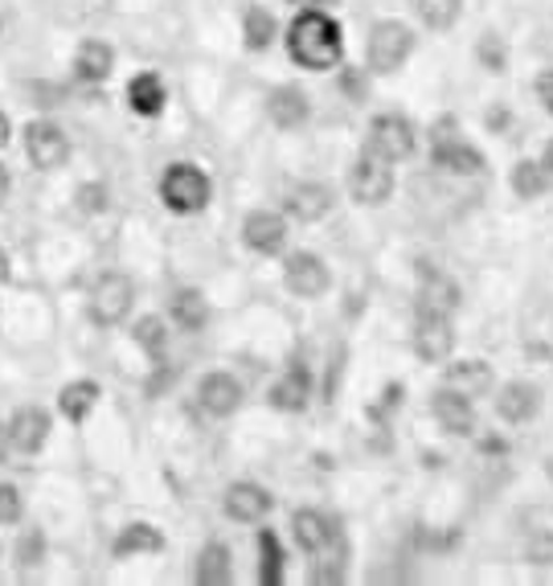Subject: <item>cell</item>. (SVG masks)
Returning <instances> with one entry per match:
<instances>
[{
    "instance_id": "48",
    "label": "cell",
    "mask_w": 553,
    "mask_h": 586,
    "mask_svg": "<svg viewBox=\"0 0 553 586\" xmlns=\"http://www.w3.org/2000/svg\"><path fill=\"white\" fill-rule=\"evenodd\" d=\"M9 455V435H4V426H0V460Z\"/></svg>"
},
{
    "instance_id": "30",
    "label": "cell",
    "mask_w": 553,
    "mask_h": 586,
    "mask_svg": "<svg viewBox=\"0 0 553 586\" xmlns=\"http://www.w3.org/2000/svg\"><path fill=\"white\" fill-rule=\"evenodd\" d=\"M279 38V21H275V13L270 9H263V4H250L243 13V41L250 54H263V50H270V41Z\"/></svg>"
},
{
    "instance_id": "40",
    "label": "cell",
    "mask_w": 553,
    "mask_h": 586,
    "mask_svg": "<svg viewBox=\"0 0 553 586\" xmlns=\"http://www.w3.org/2000/svg\"><path fill=\"white\" fill-rule=\"evenodd\" d=\"M431 144H443V140H451V136H459V120L455 115H439V120L431 123Z\"/></svg>"
},
{
    "instance_id": "37",
    "label": "cell",
    "mask_w": 553,
    "mask_h": 586,
    "mask_svg": "<svg viewBox=\"0 0 553 586\" xmlns=\"http://www.w3.org/2000/svg\"><path fill=\"white\" fill-rule=\"evenodd\" d=\"M21 517H25L21 489H17V484H9V480H0V530H4V525H17Z\"/></svg>"
},
{
    "instance_id": "21",
    "label": "cell",
    "mask_w": 553,
    "mask_h": 586,
    "mask_svg": "<svg viewBox=\"0 0 553 586\" xmlns=\"http://www.w3.org/2000/svg\"><path fill=\"white\" fill-rule=\"evenodd\" d=\"M439 385H451V390H459V394H468L475 402V398L492 394L496 373H492V366L480 361V357H463V361H451V366L443 369V382Z\"/></svg>"
},
{
    "instance_id": "29",
    "label": "cell",
    "mask_w": 553,
    "mask_h": 586,
    "mask_svg": "<svg viewBox=\"0 0 553 586\" xmlns=\"http://www.w3.org/2000/svg\"><path fill=\"white\" fill-rule=\"evenodd\" d=\"M553 185V173L541 161H516L509 173V189L516 193V202H537Z\"/></svg>"
},
{
    "instance_id": "6",
    "label": "cell",
    "mask_w": 553,
    "mask_h": 586,
    "mask_svg": "<svg viewBox=\"0 0 553 586\" xmlns=\"http://www.w3.org/2000/svg\"><path fill=\"white\" fill-rule=\"evenodd\" d=\"M393 164L373 156L369 148H361V156L349 164V197L365 209H378L393 197Z\"/></svg>"
},
{
    "instance_id": "9",
    "label": "cell",
    "mask_w": 553,
    "mask_h": 586,
    "mask_svg": "<svg viewBox=\"0 0 553 586\" xmlns=\"http://www.w3.org/2000/svg\"><path fill=\"white\" fill-rule=\"evenodd\" d=\"M492 394H496L492 398V407H496L500 423H509V426H529L541 414V407H545L541 390L533 382H525V378L492 385Z\"/></svg>"
},
{
    "instance_id": "18",
    "label": "cell",
    "mask_w": 553,
    "mask_h": 586,
    "mask_svg": "<svg viewBox=\"0 0 553 586\" xmlns=\"http://www.w3.org/2000/svg\"><path fill=\"white\" fill-rule=\"evenodd\" d=\"M291 537H296V546L308 558H316V554H325L340 537V525L328 513H320V508H296L291 513Z\"/></svg>"
},
{
    "instance_id": "4",
    "label": "cell",
    "mask_w": 553,
    "mask_h": 586,
    "mask_svg": "<svg viewBox=\"0 0 553 586\" xmlns=\"http://www.w3.org/2000/svg\"><path fill=\"white\" fill-rule=\"evenodd\" d=\"M365 148L373 152V156H381V161L402 164L414 156V148H419V132H414V123L406 120V115H398V111H381V115L369 120Z\"/></svg>"
},
{
    "instance_id": "49",
    "label": "cell",
    "mask_w": 553,
    "mask_h": 586,
    "mask_svg": "<svg viewBox=\"0 0 553 586\" xmlns=\"http://www.w3.org/2000/svg\"><path fill=\"white\" fill-rule=\"evenodd\" d=\"M545 476H550V484H553V455L545 460Z\"/></svg>"
},
{
    "instance_id": "25",
    "label": "cell",
    "mask_w": 553,
    "mask_h": 586,
    "mask_svg": "<svg viewBox=\"0 0 553 586\" xmlns=\"http://www.w3.org/2000/svg\"><path fill=\"white\" fill-rule=\"evenodd\" d=\"M168 316H173V325L181 332H202L209 325V304L197 287H176L173 296H168Z\"/></svg>"
},
{
    "instance_id": "24",
    "label": "cell",
    "mask_w": 553,
    "mask_h": 586,
    "mask_svg": "<svg viewBox=\"0 0 553 586\" xmlns=\"http://www.w3.org/2000/svg\"><path fill=\"white\" fill-rule=\"evenodd\" d=\"M164 549V533L149 521H132V525H123L115 533V542H111V554L115 558H144V554H161Z\"/></svg>"
},
{
    "instance_id": "13",
    "label": "cell",
    "mask_w": 553,
    "mask_h": 586,
    "mask_svg": "<svg viewBox=\"0 0 553 586\" xmlns=\"http://www.w3.org/2000/svg\"><path fill=\"white\" fill-rule=\"evenodd\" d=\"M243 243L263 259H275L287 250V218L275 209H250L243 218Z\"/></svg>"
},
{
    "instance_id": "43",
    "label": "cell",
    "mask_w": 553,
    "mask_h": 586,
    "mask_svg": "<svg viewBox=\"0 0 553 586\" xmlns=\"http://www.w3.org/2000/svg\"><path fill=\"white\" fill-rule=\"evenodd\" d=\"M9 193H13V173H9V164H0V205L9 202Z\"/></svg>"
},
{
    "instance_id": "50",
    "label": "cell",
    "mask_w": 553,
    "mask_h": 586,
    "mask_svg": "<svg viewBox=\"0 0 553 586\" xmlns=\"http://www.w3.org/2000/svg\"><path fill=\"white\" fill-rule=\"evenodd\" d=\"M0 29H4V17H0Z\"/></svg>"
},
{
    "instance_id": "42",
    "label": "cell",
    "mask_w": 553,
    "mask_h": 586,
    "mask_svg": "<svg viewBox=\"0 0 553 586\" xmlns=\"http://www.w3.org/2000/svg\"><path fill=\"white\" fill-rule=\"evenodd\" d=\"M340 86H345V95L365 99V74H361V70H345V79H340Z\"/></svg>"
},
{
    "instance_id": "5",
    "label": "cell",
    "mask_w": 553,
    "mask_h": 586,
    "mask_svg": "<svg viewBox=\"0 0 553 586\" xmlns=\"http://www.w3.org/2000/svg\"><path fill=\"white\" fill-rule=\"evenodd\" d=\"M132 304H135L132 275L107 271V275H99L95 287H91V296H86V312H91V320H95L99 328H115L132 316Z\"/></svg>"
},
{
    "instance_id": "8",
    "label": "cell",
    "mask_w": 553,
    "mask_h": 586,
    "mask_svg": "<svg viewBox=\"0 0 553 586\" xmlns=\"http://www.w3.org/2000/svg\"><path fill=\"white\" fill-rule=\"evenodd\" d=\"M284 287L296 300H320L332 287V271L316 250H291L284 259Z\"/></svg>"
},
{
    "instance_id": "31",
    "label": "cell",
    "mask_w": 553,
    "mask_h": 586,
    "mask_svg": "<svg viewBox=\"0 0 553 586\" xmlns=\"http://www.w3.org/2000/svg\"><path fill=\"white\" fill-rule=\"evenodd\" d=\"M193 578L202 586H226L234 578V562H229V546L222 542H209V546L197 554V566H193Z\"/></svg>"
},
{
    "instance_id": "3",
    "label": "cell",
    "mask_w": 553,
    "mask_h": 586,
    "mask_svg": "<svg viewBox=\"0 0 553 586\" xmlns=\"http://www.w3.org/2000/svg\"><path fill=\"white\" fill-rule=\"evenodd\" d=\"M161 202L181 218H193V214L209 209V202H214V181L205 177L197 164L176 161L161 173Z\"/></svg>"
},
{
    "instance_id": "15",
    "label": "cell",
    "mask_w": 553,
    "mask_h": 586,
    "mask_svg": "<svg viewBox=\"0 0 553 586\" xmlns=\"http://www.w3.org/2000/svg\"><path fill=\"white\" fill-rule=\"evenodd\" d=\"M311 390H316L311 369L304 366V361H291V366L279 373V382L267 390V402H270V410H279V414H304V410L311 407Z\"/></svg>"
},
{
    "instance_id": "38",
    "label": "cell",
    "mask_w": 553,
    "mask_h": 586,
    "mask_svg": "<svg viewBox=\"0 0 553 586\" xmlns=\"http://www.w3.org/2000/svg\"><path fill=\"white\" fill-rule=\"evenodd\" d=\"M41 558H45V537H41L38 530H29L25 537H21V549H17V562H21V566H38Z\"/></svg>"
},
{
    "instance_id": "34",
    "label": "cell",
    "mask_w": 553,
    "mask_h": 586,
    "mask_svg": "<svg viewBox=\"0 0 553 586\" xmlns=\"http://www.w3.org/2000/svg\"><path fill=\"white\" fill-rule=\"evenodd\" d=\"M475 58H480V66H484L488 74H504V70H509V45H504L500 33H484L480 45H475Z\"/></svg>"
},
{
    "instance_id": "47",
    "label": "cell",
    "mask_w": 553,
    "mask_h": 586,
    "mask_svg": "<svg viewBox=\"0 0 553 586\" xmlns=\"http://www.w3.org/2000/svg\"><path fill=\"white\" fill-rule=\"evenodd\" d=\"M541 164H545V168H550V173H553V140H550V144H545V152H541Z\"/></svg>"
},
{
    "instance_id": "39",
    "label": "cell",
    "mask_w": 553,
    "mask_h": 586,
    "mask_svg": "<svg viewBox=\"0 0 553 586\" xmlns=\"http://www.w3.org/2000/svg\"><path fill=\"white\" fill-rule=\"evenodd\" d=\"M533 95H537L541 111L553 115V70H541L537 79H533Z\"/></svg>"
},
{
    "instance_id": "16",
    "label": "cell",
    "mask_w": 553,
    "mask_h": 586,
    "mask_svg": "<svg viewBox=\"0 0 553 586\" xmlns=\"http://www.w3.org/2000/svg\"><path fill=\"white\" fill-rule=\"evenodd\" d=\"M459 284L443 267L434 263H419V296H414V312H455L459 308Z\"/></svg>"
},
{
    "instance_id": "10",
    "label": "cell",
    "mask_w": 553,
    "mask_h": 586,
    "mask_svg": "<svg viewBox=\"0 0 553 586\" xmlns=\"http://www.w3.org/2000/svg\"><path fill=\"white\" fill-rule=\"evenodd\" d=\"M25 156L33 168L54 173V168H62L70 161V136L54 120H33L25 127Z\"/></svg>"
},
{
    "instance_id": "32",
    "label": "cell",
    "mask_w": 553,
    "mask_h": 586,
    "mask_svg": "<svg viewBox=\"0 0 553 586\" xmlns=\"http://www.w3.org/2000/svg\"><path fill=\"white\" fill-rule=\"evenodd\" d=\"M132 337H135V345L161 366L164 353H168V325H164V316H140V325L132 328Z\"/></svg>"
},
{
    "instance_id": "45",
    "label": "cell",
    "mask_w": 553,
    "mask_h": 586,
    "mask_svg": "<svg viewBox=\"0 0 553 586\" xmlns=\"http://www.w3.org/2000/svg\"><path fill=\"white\" fill-rule=\"evenodd\" d=\"M287 4H296V9H337L340 0H287Z\"/></svg>"
},
{
    "instance_id": "14",
    "label": "cell",
    "mask_w": 553,
    "mask_h": 586,
    "mask_svg": "<svg viewBox=\"0 0 553 586\" xmlns=\"http://www.w3.org/2000/svg\"><path fill=\"white\" fill-rule=\"evenodd\" d=\"M243 382L226 373V369H214V373H205L202 382H197V407L209 414V419H229V414H238L243 410Z\"/></svg>"
},
{
    "instance_id": "46",
    "label": "cell",
    "mask_w": 553,
    "mask_h": 586,
    "mask_svg": "<svg viewBox=\"0 0 553 586\" xmlns=\"http://www.w3.org/2000/svg\"><path fill=\"white\" fill-rule=\"evenodd\" d=\"M9 271H13V263H9V255H4V250H0V287L9 284Z\"/></svg>"
},
{
    "instance_id": "35",
    "label": "cell",
    "mask_w": 553,
    "mask_h": 586,
    "mask_svg": "<svg viewBox=\"0 0 553 586\" xmlns=\"http://www.w3.org/2000/svg\"><path fill=\"white\" fill-rule=\"evenodd\" d=\"M74 205H79V214H107L111 209V189L103 185V181H86V185H79V193H74Z\"/></svg>"
},
{
    "instance_id": "2",
    "label": "cell",
    "mask_w": 553,
    "mask_h": 586,
    "mask_svg": "<svg viewBox=\"0 0 553 586\" xmlns=\"http://www.w3.org/2000/svg\"><path fill=\"white\" fill-rule=\"evenodd\" d=\"M414 45H419V38L406 21H393V17L373 21L369 38H365V66H369V74H398L410 62Z\"/></svg>"
},
{
    "instance_id": "11",
    "label": "cell",
    "mask_w": 553,
    "mask_h": 586,
    "mask_svg": "<svg viewBox=\"0 0 553 586\" xmlns=\"http://www.w3.org/2000/svg\"><path fill=\"white\" fill-rule=\"evenodd\" d=\"M275 508V496L270 489L255 484V480H234L226 492H222V513H226L234 525H263Z\"/></svg>"
},
{
    "instance_id": "41",
    "label": "cell",
    "mask_w": 553,
    "mask_h": 586,
    "mask_svg": "<svg viewBox=\"0 0 553 586\" xmlns=\"http://www.w3.org/2000/svg\"><path fill=\"white\" fill-rule=\"evenodd\" d=\"M475 451H480L484 460H504V455H509V443H504V439H496V435H484L480 443H475Z\"/></svg>"
},
{
    "instance_id": "44",
    "label": "cell",
    "mask_w": 553,
    "mask_h": 586,
    "mask_svg": "<svg viewBox=\"0 0 553 586\" xmlns=\"http://www.w3.org/2000/svg\"><path fill=\"white\" fill-rule=\"evenodd\" d=\"M9 140H13V120H9L4 111H0V152L9 148Z\"/></svg>"
},
{
    "instance_id": "27",
    "label": "cell",
    "mask_w": 553,
    "mask_h": 586,
    "mask_svg": "<svg viewBox=\"0 0 553 586\" xmlns=\"http://www.w3.org/2000/svg\"><path fill=\"white\" fill-rule=\"evenodd\" d=\"M255 546H258V583H263V586H284V578H287V549H284V542H279V533H275V530H258Z\"/></svg>"
},
{
    "instance_id": "17",
    "label": "cell",
    "mask_w": 553,
    "mask_h": 586,
    "mask_svg": "<svg viewBox=\"0 0 553 586\" xmlns=\"http://www.w3.org/2000/svg\"><path fill=\"white\" fill-rule=\"evenodd\" d=\"M50 431H54V419L41 407H21L13 419H9V426H4L9 451H17V455H38V451L50 443Z\"/></svg>"
},
{
    "instance_id": "19",
    "label": "cell",
    "mask_w": 553,
    "mask_h": 586,
    "mask_svg": "<svg viewBox=\"0 0 553 586\" xmlns=\"http://www.w3.org/2000/svg\"><path fill=\"white\" fill-rule=\"evenodd\" d=\"M332 205H337V193L320 185V181H304V185H291L287 189V218L304 222V226H316V222H325L332 214Z\"/></svg>"
},
{
    "instance_id": "36",
    "label": "cell",
    "mask_w": 553,
    "mask_h": 586,
    "mask_svg": "<svg viewBox=\"0 0 553 586\" xmlns=\"http://www.w3.org/2000/svg\"><path fill=\"white\" fill-rule=\"evenodd\" d=\"M525 562L529 566H550L553 570V530H537V533H525Z\"/></svg>"
},
{
    "instance_id": "33",
    "label": "cell",
    "mask_w": 553,
    "mask_h": 586,
    "mask_svg": "<svg viewBox=\"0 0 553 586\" xmlns=\"http://www.w3.org/2000/svg\"><path fill=\"white\" fill-rule=\"evenodd\" d=\"M414 9H419L422 25L431 29V33H447V29L459 25L463 0H414Z\"/></svg>"
},
{
    "instance_id": "23",
    "label": "cell",
    "mask_w": 553,
    "mask_h": 586,
    "mask_svg": "<svg viewBox=\"0 0 553 586\" xmlns=\"http://www.w3.org/2000/svg\"><path fill=\"white\" fill-rule=\"evenodd\" d=\"M111 70H115V50H111L107 41L99 38L82 41L79 54H74V79L86 82V86H99V82L111 79Z\"/></svg>"
},
{
    "instance_id": "26",
    "label": "cell",
    "mask_w": 553,
    "mask_h": 586,
    "mask_svg": "<svg viewBox=\"0 0 553 586\" xmlns=\"http://www.w3.org/2000/svg\"><path fill=\"white\" fill-rule=\"evenodd\" d=\"M164 103H168V91H164L161 74L144 70V74H135V79L127 82V107H132L135 115H144V120H156V115L164 111Z\"/></svg>"
},
{
    "instance_id": "22",
    "label": "cell",
    "mask_w": 553,
    "mask_h": 586,
    "mask_svg": "<svg viewBox=\"0 0 553 586\" xmlns=\"http://www.w3.org/2000/svg\"><path fill=\"white\" fill-rule=\"evenodd\" d=\"M267 115L275 127H284V132H296L304 123L311 120V99L299 91V86H275L267 95Z\"/></svg>"
},
{
    "instance_id": "1",
    "label": "cell",
    "mask_w": 553,
    "mask_h": 586,
    "mask_svg": "<svg viewBox=\"0 0 553 586\" xmlns=\"http://www.w3.org/2000/svg\"><path fill=\"white\" fill-rule=\"evenodd\" d=\"M287 54L311 74L337 70L345 58V29L328 9H296L291 25H287Z\"/></svg>"
},
{
    "instance_id": "20",
    "label": "cell",
    "mask_w": 553,
    "mask_h": 586,
    "mask_svg": "<svg viewBox=\"0 0 553 586\" xmlns=\"http://www.w3.org/2000/svg\"><path fill=\"white\" fill-rule=\"evenodd\" d=\"M431 164L439 173H451V177H480V173H488L484 152L459 136L443 140V144H431Z\"/></svg>"
},
{
    "instance_id": "28",
    "label": "cell",
    "mask_w": 553,
    "mask_h": 586,
    "mask_svg": "<svg viewBox=\"0 0 553 586\" xmlns=\"http://www.w3.org/2000/svg\"><path fill=\"white\" fill-rule=\"evenodd\" d=\"M99 398H103V390H99V382H91V378H79V382L62 385V394H58V410H62V419H70V423L79 426L91 419V410L99 407Z\"/></svg>"
},
{
    "instance_id": "12",
    "label": "cell",
    "mask_w": 553,
    "mask_h": 586,
    "mask_svg": "<svg viewBox=\"0 0 553 586\" xmlns=\"http://www.w3.org/2000/svg\"><path fill=\"white\" fill-rule=\"evenodd\" d=\"M431 414L439 431L451 439H472L475 435V402L468 394H459L451 385H434Z\"/></svg>"
},
{
    "instance_id": "7",
    "label": "cell",
    "mask_w": 553,
    "mask_h": 586,
    "mask_svg": "<svg viewBox=\"0 0 553 586\" xmlns=\"http://www.w3.org/2000/svg\"><path fill=\"white\" fill-rule=\"evenodd\" d=\"M410 349L427 366H443L455 353V325L447 312H414V337Z\"/></svg>"
}]
</instances>
